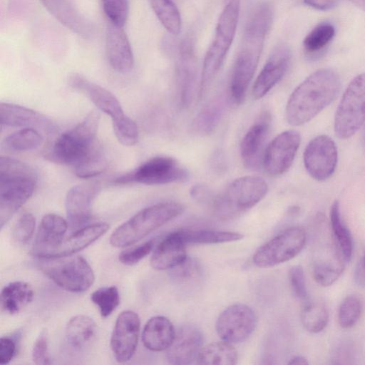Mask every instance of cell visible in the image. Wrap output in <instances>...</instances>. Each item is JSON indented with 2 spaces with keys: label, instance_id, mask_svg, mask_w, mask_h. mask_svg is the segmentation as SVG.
<instances>
[{
  "label": "cell",
  "instance_id": "obj_1",
  "mask_svg": "<svg viewBox=\"0 0 365 365\" xmlns=\"http://www.w3.org/2000/svg\"><path fill=\"white\" fill-rule=\"evenodd\" d=\"M272 19V11L270 6L263 4L255 9L247 23L229 85L230 96L236 104H241L245 100L257 67Z\"/></svg>",
  "mask_w": 365,
  "mask_h": 365
},
{
  "label": "cell",
  "instance_id": "obj_2",
  "mask_svg": "<svg viewBox=\"0 0 365 365\" xmlns=\"http://www.w3.org/2000/svg\"><path fill=\"white\" fill-rule=\"evenodd\" d=\"M340 90L341 81L334 71H316L291 93L285 108L287 121L293 126L308 123L336 98Z\"/></svg>",
  "mask_w": 365,
  "mask_h": 365
},
{
  "label": "cell",
  "instance_id": "obj_3",
  "mask_svg": "<svg viewBox=\"0 0 365 365\" xmlns=\"http://www.w3.org/2000/svg\"><path fill=\"white\" fill-rule=\"evenodd\" d=\"M37 175L28 164L7 156L0 158V226L32 196Z\"/></svg>",
  "mask_w": 365,
  "mask_h": 365
},
{
  "label": "cell",
  "instance_id": "obj_4",
  "mask_svg": "<svg viewBox=\"0 0 365 365\" xmlns=\"http://www.w3.org/2000/svg\"><path fill=\"white\" fill-rule=\"evenodd\" d=\"M100 113L96 110L74 128L61 134L53 143L48 158L56 163L76 168L97 148Z\"/></svg>",
  "mask_w": 365,
  "mask_h": 365
},
{
  "label": "cell",
  "instance_id": "obj_5",
  "mask_svg": "<svg viewBox=\"0 0 365 365\" xmlns=\"http://www.w3.org/2000/svg\"><path fill=\"white\" fill-rule=\"evenodd\" d=\"M240 9V0H230L216 26L214 38L205 54L198 96L202 99L220 70L235 38Z\"/></svg>",
  "mask_w": 365,
  "mask_h": 365
},
{
  "label": "cell",
  "instance_id": "obj_6",
  "mask_svg": "<svg viewBox=\"0 0 365 365\" xmlns=\"http://www.w3.org/2000/svg\"><path fill=\"white\" fill-rule=\"evenodd\" d=\"M184 210V206L177 202H159L145 207L113 232L110 243L115 247L133 245L180 215Z\"/></svg>",
  "mask_w": 365,
  "mask_h": 365
},
{
  "label": "cell",
  "instance_id": "obj_7",
  "mask_svg": "<svg viewBox=\"0 0 365 365\" xmlns=\"http://www.w3.org/2000/svg\"><path fill=\"white\" fill-rule=\"evenodd\" d=\"M267 191V184L262 177H240L233 180L222 194L215 196L211 209L220 218H230L254 207Z\"/></svg>",
  "mask_w": 365,
  "mask_h": 365
},
{
  "label": "cell",
  "instance_id": "obj_8",
  "mask_svg": "<svg viewBox=\"0 0 365 365\" xmlns=\"http://www.w3.org/2000/svg\"><path fill=\"white\" fill-rule=\"evenodd\" d=\"M40 269L56 284L71 292H83L95 280L93 269L81 256L45 258L41 262Z\"/></svg>",
  "mask_w": 365,
  "mask_h": 365
},
{
  "label": "cell",
  "instance_id": "obj_9",
  "mask_svg": "<svg viewBox=\"0 0 365 365\" xmlns=\"http://www.w3.org/2000/svg\"><path fill=\"white\" fill-rule=\"evenodd\" d=\"M364 123L365 73H362L351 81L341 96L334 115V133L341 139H348Z\"/></svg>",
  "mask_w": 365,
  "mask_h": 365
},
{
  "label": "cell",
  "instance_id": "obj_10",
  "mask_svg": "<svg viewBox=\"0 0 365 365\" xmlns=\"http://www.w3.org/2000/svg\"><path fill=\"white\" fill-rule=\"evenodd\" d=\"M189 173L175 158L153 157L133 171L115 179L116 184L140 183L149 185L182 182L187 180Z\"/></svg>",
  "mask_w": 365,
  "mask_h": 365
},
{
  "label": "cell",
  "instance_id": "obj_11",
  "mask_svg": "<svg viewBox=\"0 0 365 365\" xmlns=\"http://www.w3.org/2000/svg\"><path fill=\"white\" fill-rule=\"evenodd\" d=\"M307 234L304 229L292 227L283 230L259 247L252 261L259 267H270L296 257L304 248Z\"/></svg>",
  "mask_w": 365,
  "mask_h": 365
},
{
  "label": "cell",
  "instance_id": "obj_12",
  "mask_svg": "<svg viewBox=\"0 0 365 365\" xmlns=\"http://www.w3.org/2000/svg\"><path fill=\"white\" fill-rule=\"evenodd\" d=\"M257 324V318L251 307L244 304H235L221 312L215 327L218 336L223 341L238 344L252 335Z\"/></svg>",
  "mask_w": 365,
  "mask_h": 365
},
{
  "label": "cell",
  "instance_id": "obj_13",
  "mask_svg": "<svg viewBox=\"0 0 365 365\" xmlns=\"http://www.w3.org/2000/svg\"><path fill=\"white\" fill-rule=\"evenodd\" d=\"M309 175L317 181L329 179L334 173L338 160L336 143L327 135H319L307 145L303 155Z\"/></svg>",
  "mask_w": 365,
  "mask_h": 365
},
{
  "label": "cell",
  "instance_id": "obj_14",
  "mask_svg": "<svg viewBox=\"0 0 365 365\" xmlns=\"http://www.w3.org/2000/svg\"><path fill=\"white\" fill-rule=\"evenodd\" d=\"M301 143L300 133L295 130L284 131L265 148L262 164L267 173L277 176L291 167Z\"/></svg>",
  "mask_w": 365,
  "mask_h": 365
},
{
  "label": "cell",
  "instance_id": "obj_15",
  "mask_svg": "<svg viewBox=\"0 0 365 365\" xmlns=\"http://www.w3.org/2000/svg\"><path fill=\"white\" fill-rule=\"evenodd\" d=\"M140 328V317L135 312L125 310L118 316L110 338L111 350L118 362H126L134 355Z\"/></svg>",
  "mask_w": 365,
  "mask_h": 365
},
{
  "label": "cell",
  "instance_id": "obj_16",
  "mask_svg": "<svg viewBox=\"0 0 365 365\" xmlns=\"http://www.w3.org/2000/svg\"><path fill=\"white\" fill-rule=\"evenodd\" d=\"M101 190L96 181L83 182L72 187L67 192L65 207L68 222L71 227L88 222L92 216V205Z\"/></svg>",
  "mask_w": 365,
  "mask_h": 365
},
{
  "label": "cell",
  "instance_id": "obj_17",
  "mask_svg": "<svg viewBox=\"0 0 365 365\" xmlns=\"http://www.w3.org/2000/svg\"><path fill=\"white\" fill-rule=\"evenodd\" d=\"M68 229V222L61 216L49 213L43 217L33 245L31 253L41 259L51 258L59 249Z\"/></svg>",
  "mask_w": 365,
  "mask_h": 365
},
{
  "label": "cell",
  "instance_id": "obj_18",
  "mask_svg": "<svg viewBox=\"0 0 365 365\" xmlns=\"http://www.w3.org/2000/svg\"><path fill=\"white\" fill-rule=\"evenodd\" d=\"M271 121L269 112H262L242 138L240 155L247 168H255L262 162Z\"/></svg>",
  "mask_w": 365,
  "mask_h": 365
},
{
  "label": "cell",
  "instance_id": "obj_19",
  "mask_svg": "<svg viewBox=\"0 0 365 365\" xmlns=\"http://www.w3.org/2000/svg\"><path fill=\"white\" fill-rule=\"evenodd\" d=\"M290 59L291 51L286 45H279L274 49L255 81L252 95L255 99L263 98L281 81Z\"/></svg>",
  "mask_w": 365,
  "mask_h": 365
},
{
  "label": "cell",
  "instance_id": "obj_20",
  "mask_svg": "<svg viewBox=\"0 0 365 365\" xmlns=\"http://www.w3.org/2000/svg\"><path fill=\"white\" fill-rule=\"evenodd\" d=\"M202 345L201 331L193 325H183L176 331L172 344L167 349V359L171 364H190L197 359Z\"/></svg>",
  "mask_w": 365,
  "mask_h": 365
},
{
  "label": "cell",
  "instance_id": "obj_21",
  "mask_svg": "<svg viewBox=\"0 0 365 365\" xmlns=\"http://www.w3.org/2000/svg\"><path fill=\"white\" fill-rule=\"evenodd\" d=\"M68 84L72 88L84 94L100 110L108 115L112 120L125 115L114 94L84 76L73 73L68 78Z\"/></svg>",
  "mask_w": 365,
  "mask_h": 365
},
{
  "label": "cell",
  "instance_id": "obj_22",
  "mask_svg": "<svg viewBox=\"0 0 365 365\" xmlns=\"http://www.w3.org/2000/svg\"><path fill=\"white\" fill-rule=\"evenodd\" d=\"M106 53L110 66L115 71L125 73L133 68L134 56L123 27L109 23L106 35Z\"/></svg>",
  "mask_w": 365,
  "mask_h": 365
},
{
  "label": "cell",
  "instance_id": "obj_23",
  "mask_svg": "<svg viewBox=\"0 0 365 365\" xmlns=\"http://www.w3.org/2000/svg\"><path fill=\"white\" fill-rule=\"evenodd\" d=\"M177 78L180 105L188 107L195 96L197 81L196 59L189 41L182 43L179 51Z\"/></svg>",
  "mask_w": 365,
  "mask_h": 365
},
{
  "label": "cell",
  "instance_id": "obj_24",
  "mask_svg": "<svg viewBox=\"0 0 365 365\" xmlns=\"http://www.w3.org/2000/svg\"><path fill=\"white\" fill-rule=\"evenodd\" d=\"M0 117L2 125L41 129L46 133H53L56 129L53 122L45 115L14 103H1Z\"/></svg>",
  "mask_w": 365,
  "mask_h": 365
},
{
  "label": "cell",
  "instance_id": "obj_25",
  "mask_svg": "<svg viewBox=\"0 0 365 365\" xmlns=\"http://www.w3.org/2000/svg\"><path fill=\"white\" fill-rule=\"evenodd\" d=\"M185 243L177 231L168 235L155 249L150 265L156 270L171 269L187 257Z\"/></svg>",
  "mask_w": 365,
  "mask_h": 365
},
{
  "label": "cell",
  "instance_id": "obj_26",
  "mask_svg": "<svg viewBox=\"0 0 365 365\" xmlns=\"http://www.w3.org/2000/svg\"><path fill=\"white\" fill-rule=\"evenodd\" d=\"M45 8L66 28L83 38H89L92 28L66 0H40Z\"/></svg>",
  "mask_w": 365,
  "mask_h": 365
},
{
  "label": "cell",
  "instance_id": "obj_27",
  "mask_svg": "<svg viewBox=\"0 0 365 365\" xmlns=\"http://www.w3.org/2000/svg\"><path fill=\"white\" fill-rule=\"evenodd\" d=\"M175 331L171 322L163 316L150 318L145 324L142 341L144 346L153 351L167 350L172 344Z\"/></svg>",
  "mask_w": 365,
  "mask_h": 365
},
{
  "label": "cell",
  "instance_id": "obj_28",
  "mask_svg": "<svg viewBox=\"0 0 365 365\" xmlns=\"http://www.w3.org/2000/svg\"><path fill=\"white\" fill-rule=\"evenodd\" d=\"M108 228V224L98 222L86 225L76 230L63 240L59 249L51 258L74 255L103 235Z\"/></svg>",
  "mask_w": 365,
  "mask_h": 365
},
{
  "label": "cell",
  "instance_id": "obj_29",
  "mask_svg": "<svg viewBox=\"0 0 365 365\" xmlns=\"http://www.w3.org/2000/svg\"><path fill=\"white\" fill-rule=\"evenodd\" d=\"M31 284L23 281L12 282L5 285L1 292L2 309L10 314L19 313L33 299Z\"/></svg>",
  "mask_w": 365,
  "mask_h": 365
},
{
  "label": "cell",
  "instance_id": "obj_30",
  "mask_svg": "<svg viewBox=\"0 0 365 365\" xmlns=\"http://www.w3.org/2000/svg\"><path fill=\"white\" fill-rule=\"evenodd\" d=\"M196 362L205 365H234L237 362V352L230 342H212L202 346Z\"/></svg>",
  "mask_w": 365,
  "mask_h": 365
},
{
  "label": "cell",
  "instance_id": "obj_31",
  "mask_svg": "<svg viewBox=\"0 0 365 365\" xmlns=\"http://www.w3.org/2000/svg\"><path fill=\"white\" fill-rule=\"evenodd\" d=\"M96 331L94 321L86 315H77L68 321L66 327V337L73 348L85 347L93 339Z\"/></svg>",
  "mask_w": 365,
  "mask_h": 365
},
{
  "label": "cell",
  "instance_id": "obj_32",
  "mask_svg": "<svg viewBox=\"0 0 365 365\" xmlns=\"http://www.w3.org/2000/svg\"><path fill=\"white\" fill-rule=\"evenodd\" d=\"M330 225L333 240L345 262H349L353 252L351 235L343 222L339 203L334 202L330 210Z\"/></svg>",
  "mask_w": 365,
  "mask_h": 365
},
{
  "label": "cell",
  "instance_id": "obj_33",
  "mask_svg": "<svg viewBox=\"0 0 365 365\" xmlns=\"http://www.w3.org/2000/svg\"><path fill=\"white\" fill-rule=\"evenodd\" d=\"M185 244H218L240 240L238 232L211 230H181L177 231Z\"/></svg>",
  "mask_w": 365,
  "mask_h": 365
},
{
  "label": "cell",
  "instance_id": "obj_34",
  "mask_svg": "<svg viewBox=\"0 0 365 365\" xmlns=\"http://www.w3.org/2000/svg\"><path fill=\"white\" fill-rule=\"evenodd\" d=\"M223 113L220 98L210 101L196 115L192 122L193 130L201 135L212 133L217 126Z\"/></svg>",
  "mask_w": 365,
  "mask_h": 365
},
{
  "label": "cell",
  "instance_id": "obj_35",
  "mask_svg": "<svg viewBox=\"0 0 365 365\" xmlns=\"http://www.w3.org/2000/svg\"><path fill=\"white\" fill-rule=\"evenodd\" d=\"M43 143V138L37 129L23 128L8 135L2 147L11 152H24L35 150Z\"/></svg>",
  "mask_w": 365,
  "mask_h": 365
},
{
  "label": "cell",
  "instance_id": "obj_36",
  "mask_svg": "<svg viewBox=\"0 0 365 365\" xmlns=\"http://www.w3.org/2000/svg\"><path fill=\"white\" fill-rule=\"evenodd\" d=\"M151 6L156 16L173 35H178L181 29L179 10L173 0H150Z\"/></svg>",
  "mask_w": 365,
  "mask_h": 365
},
{
  "label": "cell",
  "instance_id": "obj_37",
  "mask_svg": "<svg viewBox=\"0 0 365 365\" xmlns=\"http://www.w3.org/2000/svg\"><path fill=\"white\" fill-rule=\"evenodd\" d=\"M329 321V312L324 305L310 303L304 306L301 312L303 327L311 333L322 331Z\"/></svg>",
  "mask_w": 365,
  "mask_h": 365
},
{
  "label": "cell",
  "instance_id": "obj_38",
  "mask_svg": "<svg viewBox=\"0 0 365 365\" xmlns=\"http://www.w3.org/2000/svg\"><path fill=\"white\" fill-rule=\"evenodd\" d=\"M106 155L100 145L80 165L74 168L76 175L88 179L103 173L107 168Z\"/></svg>",
  "mask_w": 365,
  "mask_h": 365
},
{
  "label": "cell",
  "instance_id": "obj_39",
  "mask_svg": "<svg viewBox=\"0 0 365 365\" xmlns=\"http://www.w3.org/2000/svg\"><path fill=\"white\" fill-rule=\"evenodd\" d=\"M335 34L334 26L329 23H321L316 26L304 38L303 46L309 53L320 51L327 46Z\"/></svg>",
  "mask_w": 365,
  "mask_h": 365
},
{
  "label": "cell",
  "instance_id": "obj_40",
  "mask_svg": "<svg viewBox=\"0 0 365 365\" xmlns=\"http://www.w3.org/2000/svg\"><path fill=\"white\" fill-rule=\"evenodd\" d=\"M344 264V262H314L312 266L313 278L321 286H330L342 274Z\"/></svg>",
  "mask_w": 365,
  "mask_h": 365
},
{
  "label": "cell",
  "instance_id": "obj_41",
  "mask_svg": "<svg viewBox=\"0 0 365 365\" xmlns=\"http://www.w3.org/2000/svg\"><path fill=\"white\" fill-rule=\"evenodd\" d=\"M91 299L96 304L102 317H108L120 303L118 289L115 286L100 288L93 292Z\"/></svg>",
  "mask_w": 365,
  "mask_h": 365
},
{
  "label": "cell",
  "instance_id": "obj_42",
  "mask_svg": "<svg viewBox=\"0 0 365 365\" xmlns=\"http://www.w3.org/2000/svg\"><path fill=\"white\" fill-rule=\"evenodd\" d=\"M362 306L356 296H348L341 302L338 313L339 324L344 329L352 327L358 322Z\"/></svg>",
  "mask_w": 365,
  "mask_h": 365
},
{
  "label": "cell",
  "instance_id": "obj_43",
  "mask_svg": "<svg viewBox=\"0 0 365 365\" xmlns=\"http://www.w3.org/2000/svg\"><path fill=\"white\" fill-rule=\"evenodd\" d=\"M114 133L118 141L126 146L135 145L139 137L137 124L133 119L125 115L123 117L112 120Z\"/></svg>",
  "mask_w": 365,
  "mask_h": 365
},
{
  "label": "cell",
  "instance_id": "obj_44",
  "mask_svg": "<svg viewBox=\"0 0 365 365\" xmlns=\"http://www.w3.org/2000/svg\"><path fill=\"white\" fill-rule=\"evenodd\" d=\"M101 1L109 22L118 27H123L128 16V0H101Z\"/></svg>",
  "mask_w": 365,
  "mask_h": 365
},
{
  "label": "cell",
  "instance_id": "obj_45",
  "mask_svg": "<svg viewBox=\"0 0 365 365\" xmlns=\"http://www.w3.org/2000/svg\"><path fill=\"white\" fill-rule=\"evenodd\" d=\"M35 225V217L32 214L29 212L23 214L14 226L13 240L19 244H26L33 236Z\"/></svg>",
  "mask_w": 365,
  "mask_h": 365
},
{
  "label": "cell",
  "instance_id": "obj_46",
  "mask_svg": "<svg viewBox=\"0 0 365 365\" xmlns=\"http://www.w3.org/2000/svg\"><path fill=\"white\" fill-rule=\"evenodd\" d=\"M153 245V240L148 241L136 247L121 252L118 259L125 265L135 264L151 252Z\"/></svg>",
  "mask_w": 365,
  "mask_h": 365
},
{
  "label": "cell",
  "instance_id": "obj_47",
  "mask_svg": "<svg viewBox=\"0 0 365 365\" xmlns=\"http://www.w3.org/2000/svg\"><path fill=\"white\" fill-rule=\"evenodd\" d=\"M289 279L294 295L300 300H306L308 294L302 267L299 265L291 267L289 271Z\"/></svg>",
  "mask_w": 365,
  "mask_h": 365
},
{
  "label": "cell",
  "instance_id": "obj_48",
  "mask_svg": "<svg viewBox=\"0 0 365 365\" xmlns=\"http://www.w3.org/2000/svg\"><path fill=\"white\" fill-rule=\"evenodd\" d=\"M47 332L42 331L36 338L32 349V360L36 364H51L48 349Z\"/></svg>",
  "mask_w": 365,
  "mask_h": 365
},
{
  "label": "cell",
  "instance_id": "obj_49",
  "mask_svg": "<svg viewBox=\"0 0 365 365\" xmlns=\"http://www.w3.org/2000/svg\"><path fill=\"white\" fill-rule=\"evenodd\" d=\"M198 272V264L188 257L180 264L171 269L173 277L178 282H181L194 278Z\"/></svg>",
  "mask_w": 365,
  "mask_h": 365
},
{
  "label": "cell",
  "instance_id": "obj_50",
  "mask_svg": "<svg viewBox=\"0 0 365 365\" xmlns=\"http://www.w3.org/2000/svg\"><path fill=\"white\" fill-rule=\"evenodd\" d=\"M16 352V343L9 336H2L0 339V364H9Z\"/></svg>",
  "mask_w": 365,
  "mask_h": 365
},
{
  "label": "cell",
  "instance_id": "obj_51",
  "mask_svg": "<svg viewBox=\"0 0 365 365\" xmlns=\"http://www.w3.org/2000/svg\"><path fill=\"white\" fill-rule=\"evenodd\" d=\"M190 195L197 202L208 205L210 207L215 197L207 187L201 185L193 186L190 190Z\"/></svg>",
  "mask_w": 365,
  "mask_h": 365
},
{
  "label": "cell",
  "instance_id": "obj_52",
  "mask_svg": "<svg viewBox=\"0 0 365 365\" xmlns=\"http://www.w3.org/2000/svg\"><path fill=\"white\" fill-rule=\"evenodd\" d=\"M309 6L318 10H331L336 6L337 0H304Z\"/></svg>",
  "mask_w": 365,
  "mask_h": 365
},
{
  "label": "cell",
  "instance_id": "obj_53",
  "mask_svg": "<svg viewBox=\"0 0 365 365\" xmlns=\"http://www.w3.org/2000/svg\"><path fill=\"white\" fill-rule=\"evenodd\" d=\"M289 364H300V365H307L309 364L307 359L302 356H295L290 359L288 362Z\"/></svg>",
  "mask_w": 365,
  "mask_h": 365
},
{
  "label": "cell",
  "instance_id": "obj_54",
  "mask_svg": "<svg viewBox=\"0 0 365 365\" xmlns=\"http://www.w3.org/2000/svg\"><path fill=\"white\" fill-rule=\"evenodd\" d=\"M356 6L365 11V0H349Z\"/></svg>",
  "mask_w": 365,
  "mask_h": 365
},
{
  "label": "cell",
  "instance_id": "obj_55",
  "mask_svg": "<svg viewBox=\"0 0 365 365\" xmlns=\"http://www.w3.org/2000/svg\"><path fill=\"white\" fill-rule=\"evenodd\" d=\"M362 142H363L364 146L365 147V123L364 124V129H363V133H362Z\"/></svg>",
  "mask_w": 365,
  "mask_h": 365
},
{
  "label": "cell",
  "instance_id": "obj_56",
  "mask_svg": "<svg viewBox=\"0 0 365 365\" xmlns=\"http://www.w3.org/2000/svg\"><path fill=\"white\" fill-rule=\"evenodd\" d=\"M362 262H363V264H364V266L365 267V255H364V259H363Z\"/></svg>",
  "mask_w": 365,
  "mask_h": 365
}]
</instances>
